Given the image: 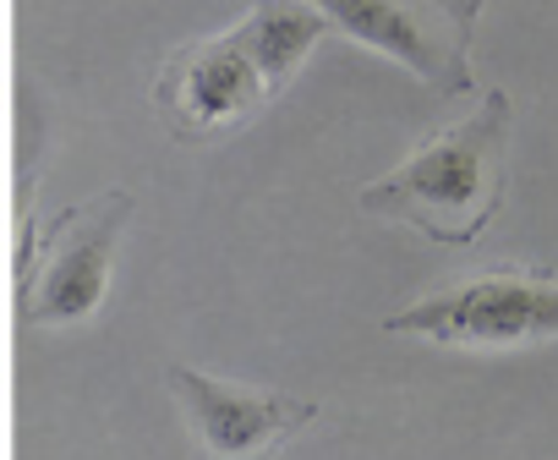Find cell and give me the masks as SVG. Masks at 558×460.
<instances>
[{"instance_id":"6da1fadb","label":"cell","mask_w":558,"mask_h":460,"mask_svg":"<svg viewBox=\"0 0 558 460\" xmlns=\"http://www.w3.org/2000/svg\"><path fill=\"white\" fill-rule=\"evenodd\" d=\"M509 132L514 99L504 88L482 94V105L405 154L389 175L356 192L362 214L411 225L438 247H465L493 225L509 186Z\"/></svg>"},{"instance_id":"7a4b0ae2","label":"cell","mask_w":558,"mask_h":460,"mask_svg":"<svg viewBox=\"0 0 558 460\" xmlns=\"http://www.w3.org/2000/svg\"><path fill=\"white\" fill-rule=\"evenodd\" d=\"M389 335H416L433 346H460V351H514V346H542L558 340V286L547 275H476L460 286H444L395 318H384Z\"/></svg>"},{"instance_id":"3957f363","label":"cell","mask_w":558,"mask_h":460,"mask_svg":"<svg viewBox=\"0 0 558 460\" xmlns=\"http://www.w3.org/2000/svg\"><path fill=\"white\" fill-rule=\"evenodd\" d=\"M329 28L351 34L373 56L405 66L438 94H471V39L482 0H313Z\"/></svg>"},{"instance_id":"277c9868","label":"cell","mask_w":558,"mask_h":460,"mask_svg":"<svg viewBox=\"0 0 558 460\" xmlns=\"http://www.w3.org/2000/svg\"><path fill=\"white\" fill-rule=\"evenodd\" d=\"M170 395L186 416L197 460H268L291 433H302L318 416V400L230 384V378H214L197 367H175Z\"/></svg>"},{"instance_id":"5b68a950","label":"cell","mask_w":558,"mask_h":460,"mask_svg":"<svg viewBox=\"0 0 558 460\" xmlns=\"http://www.w3.org/2000/svg\"><path fill=\"white\" fill-rule=\"evenodd\" d=\"M132 219V197L126 192H105L88 208H66L56 219V247L45 258V275L28 296L34 324H83L105 307L110 291V264H116V242Z\"/></svg>"},{"instance_id":"8992f818","label":"cell","mask_w":558,"mask_h":460,"mask_svg":"<svg viewBox=\"0 0 558 460\" xmlns=\"http://www.w3.org/2000/svg\"><path fill=\"white\" fill-rule=\"evenodd\" d=\"M263 99H274V94L230 28L181 50L159 77V110L175 137H219V132L241 126Z\"/></svg>"},{"instance_id":"52a82bcc","label":"cell","mask_w":558,"mask_h":460,"mask_svg":"<svg viewBox=\"0 0 558 460\" xmlns=\"http://www.w3.org/2000/svg\"><path fill=\"white\" fill-rule=\"evenodd\" d=\"M241 39V50L252 56V66L263 72L268 94H286L291 77L307 66V56L324 45L329 17L313 0H257V7L230 28Z\"/></svg>"}]
</instances>
